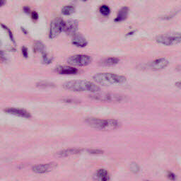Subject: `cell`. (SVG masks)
<instances>
[{
	"label": "cell",
	"mask_w": 181,
	"mask_h": 181,
	"mask_svg": "<svg viewBox=\"0 0 181 181\" xmlns=\"http://www.w3.org/2000/svg\"><path fill=\"white\" fill-rule=\"evenodd\" d=\"M1 26H2L3 28H4V30H6L7 31V32L8 33V34H9V38H11V40H12V42H13L14 43H15V40H14V35H13V33H12V31H11V30L10 29H9V28L7 27V26H4V25H3V24H1Z\"/></svg>",
	"instance_id": "24"
},
{
	"label": "cell",
	"mask_w": 181,
	"mask_h": 181,
	"mask_svg": "<svg viewBox=\"0 0 181 181\" xmlns=\"http://www.w3.org/2000/svg\"><path fill=\"white\" fill-rule=\"evenodd\" d=\"M31 18L34 21H36L38 19V14L36 12H31Z\"/></svg>",
	"instance_id": "28"
},
{
	"label": "cell",
	"mask_w": 181,
	"mask_h": 181,
	"mask_svg": "<svg viewBox=\"0 0 181 181\" xmlns=\"http://www.w3.org/2000/svg\"><path fill=\"white\" fill-rule=\"evenodd\" d=\"M21 51H22L23 55L26 58V57H28V55H29V51H28L27 48L25 46L22 47V48H21Z\"/></svg>",
	"instance_id": "26"
},
{
	"label": "cell",
	"mask_w": 181,
	"mask_h": 181,
	"mask_svg": "<svg viewBox=\"0 0 181 181\" xmlns=\"http://www.w3.org/2000/svg\"><path fill=\"white\" fill-rule=\"evenodd\" d=\"M0 60L4 61V62H5L7 60V57L5 52H3V51H0Z\"/></svg>",
	"instance_id": "27"
},
{
	"label": "cell",
	"mask_w": 181,
	"mask_h": 181,
	"mask_svg": "<svg viewBox=\"0 0 181 181\" xmlns=\"http://www.w3.org/2000/svg\"><path fill=\"white\" fill-rule=\"evenodd\" d=\"M176 14H177V12H175V13L173 14H168V15L164 16L162 17V19H164V20L171 19V18H173V17H174V16L176 15Z\"/></svg>",
	"instance_id": "29"
},
{
	"label": "cell",
	"mask_w": 181,
	"mask_h": 181,
	"mask_svg": "<svg viewBox=\"0 0 181 181\" xmlns=\"http://www.w3.org/2000/svg\"><path fill=\"white\" fill-rule=\"evenodd\" d=\"M120 62V59L118 57H108L100 61L99 65L103 67H112L116 65Z\"/></svg>",
	"instance_id": "16"
},
{
	"label": "cell",
	"mask_w": 181,
	"mask_h": 181,
	"mask_svg": "<svg viewBox=\"0 0 181 181\" xmlns=\"http://www.w3.org/2000/svg\"><path fill=\"white\" fill-rule=\"evenodd\" d=\"M156 41L159 44L171 46L181 43V33L168 32L159 35L156 38Z\"/></svg>",
	"instance_id": "5"
},
{
	"label": "cell",
	"mask_w": 181,
	"mask_h": 181,
	"mask_svg": "<svg viewBox=\"0 0 181 181\" xmlns=\"http://www.w3.org/2000/svg\"><path fill=\"white\" fill-rule=\"evenodd\" d=\"M4 111L6 113L10 114V115H14L16 116L21 117V118H31V115L29 112L27 110H24L22 108H8L5 109Z\"/></svg>",
	"instance_id": "10"
},
{
	"label": "cell",
	"mask_w": 181,
	"mask_h": 181,
	"mask_svg": "<svg viewBox=\"0 0 181 181\" xmlns=\"http://www.w3.org/2000/svg\"><path fill=\"white\" fill-rule=\"evenodd\" d=\"M89 98L94 101L107 103L123 102L127 98V96L123 94L115 93H102L100 91L92 93V94L89 95Z\"/></svg>",
	"instance_id": "4"
},
{
	"label": "cell",
	"mask_w": 181,
	"mask_h": 181,
	"mask_svg": "<svg viewBox=\"0 0 181 181\" xmlns=\"http://www.w3.org/2000/svg\"><path fill=\"white\" fill-rule=\"evenodd\" d=\"M74 12H75V9L72 6H65L62 9V14L65 16L72 14L73 13H74Z\"/></svg>",
	"instance_id": "19"
},
{
	"label": "cell",
	"mask_w": 181,
	"mask_h": 181,
	"mask_svg": "<svg viewBox=\"0 0 181 181\" xmlns=\"http://www.w3.org/2000/svg\"><path fill=\"white\" fill-rule=\"evenodd\" d=\"M21 30H22V31H23V33H24L25 34H27V33H28V32H27V31L25 30V29H23V28H21Z\"/></svg>",
	"instance_id": "35"
},
{
	"label": "cell",
	"mask_w": 181,
	"mask_h": 181,
	"mask_svg": "<svg viewBox=\"0 0 181 181\" xmlns=\"http://www.w3.org/2000/svg\"><path fill=\"white\" fill-rule=\"evenodd\" d=\"M82 1H86L87 0H82Z\"/></svg>",
	"instance_id": "36"
},
{
	"label": "cell",
	"mask_w": 181,
	"mask_h": 181,
	"mask_svg": "<svg viewBox=\"0 0 181 181\" xmlns=\"http://www.w3.org/2000/svg\"><path fill=\"white\" fill-rule=\"evenodd\" d=\"M176 85L178 87H179V88H181V82H177V83L176 84Z\"/></svg>",
	"instance_id": "33"
},
{
	"label": "cell",
	"mask_w": 181,
	"mask_h": 181,
	"mask_svg": "<svg viewBox=\"0 0 181 181\" xmlns=\"http://www.w3.org/2000/svg\"><path fill=\"white\" fill-rule=\"evenodd\" d=\"M65 89L71 91L82 92L88 91L91 93H96L101 90V88L97 84L86 80H75L65 82L63 84Z\"/></svg>",
	"instance_id": "1"
},
{
	"label": "cell",
	"mask_w": 181,
	"mask_h": 181,
	"mask_svg": "<svg viewBox=\"0 0 181 181\" xmlns=\"http://www.w3.org/2000/svg\"><path fill=\"white\" fill-rule=\"evenodd\" d=\"M101 14L103 16H108L110 14V9L107 5H102L99 9Z\"/></svg>",
	"instance_id": "21"
},
{
	"label": "cell",
	"mask_w": 181,
	"mask_h": 181,
	"mask_svg": "<svg viewBox=\"0 0 181 181\" xmlns=\"http://www.w3.org/2000/svg\"><path fill=\"white\" fill-rule=\"evenodd\" d=\"M93 79L98 85L102 86L122 85L127 82L125 76L113 73H97L93 76Z\"/></svg>",
	"instance_id": "2"
},
{
	"label": "cell",
	"mask_w": 181,
	"mask_h": 181,
	"mask_svg": "<svg viewBox=\"0 0 181 181\" xmlns=\"http://www.w3.org/2000/svg\"><path fill=\"white\" fill-rule=\"evenodd\" d=\"M23 10L26 14H30L31 13V9L29 7H24L23 8Z\"/></svg>",
	"instance_id": "31"
},
{
	"label": "cell",
	"mask_w": 181,
	"mask_h": 181,
	"mask_svg": "<svg viewBox=\"0 0 181 181\" xmlns=\"http://www.w3.org/2000/svg\"><path fill=\"white\" fill-rule=\"evenodd\" d=\"M86 123L92 128L99 130L110 131L118 129L120 124L118 121L113 119H99L96 118H88L86 119Z\"/></svg>",
	"instance_id": "3"
},
{
	"label": "cell",
	"mask_w": 181,
	"mask_h": 181,
	"mask_svg": "<svg viewBox=\"0 0 181 181\" xmlns=\"http://www.w3.org/2000/svg\"><path fill=\"white\" fill-rule=\"evenodd\" d=\"M82 151H83V149H79V148H71V149H64V150L58 151L56 155L60 158H65V157H69L71 156L79 154Z\"/></svg>",
	"instance_id": "12"
},
{
	"label": "cell",
	"mask_w": 181,
	"mask_h": 181,
	"mask_svg": "<svg viewBox=\"0 0 181 181\" xmlns=\"http://www.w3.org/2000/svg\"><path fill=\"white\" fill-rule=\"evenodd\" d=\"M135 33V31H132V32H129L127 34V36H129V35H132V34H134Z\"/></svg>",
	"instance_id": "34"
},
{
	"label": "cell",
	"mask_w": 181,
	"mask_h": 181,
	"mask_svg": "<svg viewBox=\"0 0 181 181\" xmlns=\"http://www.w3.org/2000/svg\"><path fill=\"white\" fill-rule=\"evenodd\" d=\"M53 61V57L52 55H50L48 53H45L43 54V63L45 64V65H49V64L52 63Z\"/></svg>",
	"instance_id": "20"
},
{
	"label": "cell",
	"mask_w": 181,
	"mask_h": 181,
	"mask_svg": "<svg viewBox=\"0 0 181 181\" xmlns=\"http://www.w3.org/2000/svg\"><path fill=\"white\" fill-rule=\"evenodd\" d=\"M37 86L39 87V88H48V87H52L54 86V84L52 83H50V82H42L37 84Z\"/></svg>",
	"instance_id": "23"
},
{
	"label": "cell",
	"mask_w": 181,
	"mask_h": 181,
	"mask_svg": "<svg viewBox=\"0 0 181 181\" xmlns=\"http://www.w3.org/2000/svg\"><path fill=\"white\" fill-rule=\"evenodd\" d=\"M96 179L98 180L107 181L110 180V176L108 172L105 169H98L96 174Z\"/></svg>",
	"instance_id": "17"
},
{
	"label": "cell",
	"mask_w": 181,
	"mask_h": 181,
	"mask_svg": "<svg viewBox=\"0 0 181 181\" xmlns=\"http://www.w3.org/2000/svg\"><path fill=\"white\" fill-rule=\"evenodd\" d=\"M55 71L60 74H75L78 72V69L71 66L62 65L57 67Z\"/></svg>",
	"instance_id": "14"
},
{
	"label": "cell",
	"mask_w": 181,
	"mask_h": 181,
	"mask_svg": "<svg viewBox=\"0 0 181 181\" xmlns=\"http://www.w3.org/2000/svg\"><path fill=\"white\" fill-rule=\"evenodd\" d=\"M168 65L169 62L166 58H159L151 62L149 64V67L154 70H160L168 67Z\"/></svg>",
	"instance_id": "11"
},
{
	"label": "cell",
	"mask_w": 181,
	"mask_h": 181,
	"mask_svg": "<svg viewBox=\"0 0 181 181\" xmlns=\"http://www.w3.org/2000/svg\"><path fill=\"white\" fill-rule=\"evenodd\" d=\"M91 57L86 54H75L70 56L68 58L67 62L70 65L77 67H85L91 62Z\"/></svg>",
	"instance_id": "6"
},
{
	"label": "cell",
	"mask_w": 181,
	"mask_h": 181,
	"mask_svg": "<svg viewBox=\"0 0 181 181\" xmlns=\"http://www.w3.org/2000/svg\"><path fill=\"white\" fill-rule=\"evenodd\" d=\"M130 170L134 174H138L140 171V168L137 163L134 162V163H132L130 164Z\"/></svg>",
	"instance_id": "22"
},
{
	"label": "cell",
	"mask_w": 181,
	"mask_h": 181,
	"mask_svg": "<svg viewBox=\"0 0 181 181\" xmlns=\"http://www.w3.org/2000/svg\"><path fill=\"white\" fill-rule=\"evenodd\" d=\"M88 152L90 154H94V155L103 154V151L101 150V149H88Z\"/></svg>",
	"instance_id": "25"
},
{
	"label": "cell",
	"mask_w": 181,
	"mask_h": 181,
	"mask_svg": "<svg viewBox=\"0 0 181 181\" xmlns=\"http://www.w3.org/2000/svg\"><path fill=\"white\" fill-rule=\"evenodd\" d=\"M33 50L35 52H39L43 54L45 52L46 48L45 45L40 41H35L33 44Z\"/></svg>",
	"instance_id": "18"
},
{
	"label": "cell",
	"mask_w": 181,
	"mask_h": 181,
	"mask_svg": "<svg viewBox=\"0 0 181 181\" xmlns=\"http://www.w3.org/2000/svg\"><path fill=\"white\" fill-rule=\"evenodd\" d=\"M78 26H79V23L76 20H69L66 22L65 21L63 31H65L67 35L72 36L77 31Z\"/></svg>",
	"instance_id": "9"
},
{
	"label": "cell",
	"mask_w": 181,
	"mask_h": 181,
	"mask_svg": "<svg viewBox=\"0 0 181 181\" xmlns=\"http://www.w3.org/2000/svg\"><path fill=\"white\" fill-rule=\"evenodd\" d=\"M72 44L79 48H84L88 45V41L82 34L76 32L72 35Z\"/></svg>",
	"instance_id": "13"
},
{
	"label": "cell",
	"mask_w": 181,
	"mask_h": 181,
	"mask_svg": "<svg viewBox=\"0 0 181 181\" xmlns=\"http://www.w3.org/2000/svg\"><path fill=\"white\" fill-rule=\"evenodd\" d=\"M128 14H129V8L127 7H124L122 9H120V11L118 12V16H117L116 18H115V22H121V21H125V20L127 19V18L128 17Z\"/></svg>",
	"instance_id": "15"
},
{
	"label": "cell",
	"mask_w": 181,
	"mask_h": 181,
	"mask_svg": "<svg viewBox=\"0 0 181 181\" xmlns=\"http://www.w3.org/2000/svg\"><path fill=\"white\" fill-rule=\"evenodd\" d=\"M57 167V163L54 162L48 163H42V164L35 165L32 167V171L38 174H47L48 172L53 171Z\"/></svg>",
	"instance_id": "8"
},
{
	"label": "cell",
	"mask_w": 181,
	"mask_h": 181,
	"mask_svg": "<svg viewBox=\"0 0 181 181\" xmlns=\"http://www.w3.org/2000/svg\"><path fill=\"white\" fill-rule=\"evenodd\" d=\"M65 21L60 18H57L54 19L50 23V29L49 38L54 39L57 38L64 30Z\"/></svg>",
	"instance_id": "7"
},
{
	"label": "cell",
	"mask_w": 181,
	"mask_h": 181,
	"mask_svg": "<svg viewBox=\"0 0 181 181\" xmlns=\"http://www.w3.org/2000/svg\"><path fill=\"white\" fill-rule=\"evenodd\" d=\"M168 178L170 179V180H176V175H175L174 173H172V172H168Z\"/></svg>",
	"instance_id": "30"
},
{
	"label": "cell",
	"mask_w": 181,
	"mask_h": 181,
	"mask_svg": "<svg viewBox=\"0 0 181 181\" xmlns=\"http://www.w3.org/2000/svg\"><path fill=\"white\" fill-rule=\"evenodd\" d=\"M6 3H7V0H0V7L5 5Z\"/></svg>",
	"instance_id": "32"
}]
</instances>
